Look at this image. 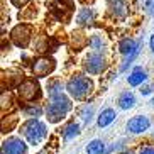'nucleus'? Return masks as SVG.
Returning a JSON list of instances; mask_svg holds the SVG:
<instances>
[{
    "label": "nucleus",
    "instance_id": "f257e3e1",
    "mask_svg": "<svg viewBox=\"0 0 154 154\" xmlns=\"http://www.w3.org/2000/svg\"><path fill=\"white\" fill-rule=\"evenodd\" d=\"M71 110H73L71 97H68L64 91H61V93H56V95L49 97V102L46 105L44 113H46V119H48L49 124H58L61 120H64L66 115Z\"/></svg>",
    "mask_w": 154,
    "mask_h": 154
},
{
    "label": "nucleus",
    "instance_id": "f03ea898",
    "mask_svg": "<svg viewBox=\"0 0 154 154\" xmlns=\"http://www.w3.org/2000/svg\"><path fill=\"white\" fill-rule=\"evenodd\" d=\"M19 134L27 140L29 146H39L48 137V125L37 117H32L19 127Z\"/></svg>",
    "mask_w": 154,
    "mask_h": 154
},
{
    "label": "nucleus",
    "instance_id": "7ed1b4c3",
    "mask_svg": "<svg viewBox=\"0 0 154 154\" xmlns=\"http://www.w3.org/2000/svg\"><path fill=\"white\" fill-rule=\"evenodd\" d=\"M64 88H66V93H68L71 98L78 100V102H83V100H86L91 95L95 85H93V82H91L88 76H85V75H75V76H71L68 82H66V86H64Z\"/></svg>",
    "mask_w": 154,
    "mask_h": 154
},
{
    "label": "nucleus",
    "instance_id": "20e7f679",
    "mask_svg": "<svg viewBox=\"0 0 154 154\" xmlns=\"http://www.w3.org/2000/svg\"><path fill=\"white\" fill-rule=\"evenodd\" d=\"M107 56L103 51H95L91 49L83 59V68L88 75H102L107 69Z\"/></svg>",
    "mask_w": 154,
    "mask_h": 154
},
{
    "label": "nucleus",
    "instance_id": "39448f33",
    "mask_svg": "<svg viewBox=\"0 0 154 154\" xmlns=\"http://www.w3.org/2000/svg\"><path fill=\"white\" fill-rule=\"evenodd\" d=\"M2 154H29V144L24 142L22 136H9L2 140Z\"/></svg>",
    "mask_w": 154,
    "mask_h": 154
},
{
    "label": "nucleus",
    "instance_id": "423d86ee",
    "mask_svg": "<svg viewBox=\"0 0 154 154\" xmlns=\"http://www.w3.org/2000/svg\"><path fill=\"white\" fill-rule=\"evenodd\" d=\"M19 97L24 102H34V100L41 98V86L39 82L34 78H26L20 85H19Z\"/></svg>",
    "mask_w": 154,
    "mask_h": 154
},
{
    "label": "nucleus",
    "instance_id": "0eeeda50",
    "mask_svg": "<svg viewBox=\"0 0 154 154\" xmlns=\"http://www.w3.org/2000/svg\"><path fill=\"white\" fill-rule=\"evenodd\" d=\"M119 51L124 56V64L120 66V69H125L127 64H131V61L139 54V42L132 37H125L119 42Z\"/></svg>",
    "mask_w": 154,
    "mask_h": 154
},
{
    "label": "nucleus",
    "instance_id": "6e6552de",
    "mask_svg": "<svg viewBox=\"0 0 154 154\" xmlns=\"http://www.w3.org/2000/svg\"><path fill=\"white\" fill-rule=\"evenodd\" d=\"M10 37H12V42H14L17 48L24 49V48H27L29 42L32 39V27L29 24H19L12 29L10 32Z\"/></svg>",
    "mask_w": 154,
    "mask_h": 154
},
{
    "label": "nucleus",
    "instance_id": "1a4fd4ad",
    "mask_svg": "<svg viewBox=\"0 0 154 154\" xmlns=\"http://www.w3.org/2000/svg\"><path fill=\"white\" fill-rule=\"evenodd\" d=\"M54 69H56V61L53 58H41V59H37L36 63H34V66H32V73L37 78L48 76Z\"/></svg>",
    "mask_w": 154,
    "mask_h": 154
},
{
    "label": "nucleus",
    "instance_id": "9d476101",
    "mask_svg": "<svg viewBox=\"0 0 154 154\" xmlns=\"http://www.w3.org/2000/svg\"><path fill=\"white\" fill-rule=\"evenodd\" d=\"M125 127L131 134H144V132L151 127V120H149V117H146V115H136V117H132L131 120L127 122Z\"/></svg>",
    "mask_w": 154,
    "mask_h": 154
},
{
    "label": "nucleus",
    "instance_id": "9b49d317",
    "mask_svg": "<svg viewBox=\"0 0 154 154\" xmlns=\"http://www.w3.org/2000/svg\"><path fill=\"white\" fill-rule=\"evenodd\" d=\"M136 103H137L136 95H134L132 91H129V90L122 91V93L117 97V107L120 110H131V109L136 107Z\"/></svg>",
    "mask_w": 154,
    "mask_h": 154
},
{
    "label": "nucleus",
    "instance_id": "f8f14e48",
    "mask_svg": "<svg viewBox=\"0 0 154 154\" xmlns=\"http://www.w3.org/2000/svg\"><path fill=\"white\" fill-rule=\"evenodd\" d=\"M95 17H97L95 10L90 9V7H83L76 14V24L78 26H91L95 22Z\"/></svg>",
    "mask_w": 154,
    "mask_h": 154
},
{
    "label": "nucleus",
    "instance_id": "ddd939ff",
    "mask_svg": "<svg viewBox=\"0 0 154 154\" xmlns=\"http://www.w3.org/2000/svg\"><path fill=\"white\" fill-rule=\"evenodd\" d=\"M127 82H129L131 86H140L142 83L147 82V71L142 66H136V68L132 69V73L129 75Z\"/></svg>",
    "mask_w": 154,
    "mask_h": 154
},
{
    "label": "nucleus",
    "instance_id": "4468645a",
    "mask_svg": "<svg viewBox=\"0 0 154 154\" xmlns=\"http://www.w3.org/2000/svg\"><path fill=\"white\" fill-rule=\"evenodd\" d=\"M82 134V127L78 122H68L66 125L63 127V131H61V136H63V140L64 142H68V140H73L75 137H78Z\"/></svg>",
    "mask_w": 154,
    "mask_h": 154
},
{
    "label": "nucleus",
    "instance_id": "2eb2a0df",
    "mask_svg": "<svg viewBox=\"0 0 154 154\" xmlns=\"http://www.w3.org/2000/svg\"><path fill=\"white\" fill-rule=\"evenodd\" d=\"M115 117H117V113H115L113 109H103L98 113V117H97V125H98L100 129H103V127L110 125V124L115 120Z\"/></svg>",
    "mask_w": 154,
    "mask_h": 154
},
{
    "label": "nucleus",
    "instance_id": "dca6fc26",
    "mask_svg": "<svg viewBox=\"0 0 154 154\" xmlns=\"http://www.w3.org/2000/svg\"><path fill=\"white\" fill-rule=\"evenodd\" d=\"M86 154H105L107 149H105V142L102 139H93L90 140L85 147Z\"/></svg>",
    "mask_w": 154,
    "mask_h": 154
},
{
    "label": "nucleus",
    "instance_id": "f3484780",
    "mask_svg": "<svg viewBox=\"0 0 154 154\" xmlns=\"http://www.w3.org/2000/svg\"><path fill=\"white\" fill-rule=\"evenodd\" d=\"M88 44H90L91 49H95V51H103L105 53V49H107V39L102 34H91Z\"/></svg>",
    "mask_w": 154,
    "mask_h": 154
},
{
    "label": "nucleus",
    "instance_id": "a211bd4d",
    "mask_svg": "<svg viewBox=\"0 0 154 154\" xmlns=\"http://www.w3.org/2000/svg\"><path fill=\"white\" fill-rule=\"evenodd\" d=\"M46 90H48V95H56V93H61L63 91V83L59 82L58 78H51L48 85H46Z\"/></svg>",
    "mask_w": 154,
    "mask_h": 154
},
{
    "label": "nucleus",
    "instance_id": "6ab92c4d",
    "mask_svg": "<svg viewBox=\"0 0 154 154\" xmlns=\"http://www.w3.org/2000/svg\"><path fill=\"white\" fill-rule=\"evenodd\" d=\"M78 115L83 119V122L88 125V124L93 120V107L91 105H88V103H85V105H82L80 107V112H78Z\"/></svg>",
    "mask_w": 154,
    "mask_h": 154
},
{
    "label": "nucleus",
    "instance_id": "aec40b11",
    "mask_svg": "<svg viewBox=\"0 0 154 154\" xmlns=\"http://www.w3.org/2000/svg\"><path fill=\"white\" fill-rule=\"evenodd\" d=\"M42 112H44V110H42L39 105H36V107H34L32 103H29L27 107L24 109V115H26V117H29V119H32V117H41Z\"/></svg>",
    "mask_w": 154,
    "mask_h": 154
},
{
    "label": "nucleus",
    "instance_id": "412c9836",
    "mask_svg": "<svg viewBox=\"0 0 154 154\" xmlns=\"http://www.w3.org/2000/svg\"><path fill=\"white\" fill-rule=\"evenodd\" d=\"M154 91V83H151V85H140V93L142 95H149V93H152Z\"/></svg>",
    "mask_w": 154,
    "mask_h": 154
},
{
    "label": "nucleus",
    "instance_id": "4be33fe9",
    "mask_svg": "<svg viewBox=\"0 0 154 154\" xmlns=\"http://www.w3.org/2000/svg\"><path fill=\"white\" fill-rule=\"evenodd\" d=\"M139 154H154V146H144V147H140Z\"/></svg>",
    "mask_w": 154,
    "mask_h": 154
},
{
    "label": "nucleus",
    "instance_id": "5701e85b",
    "mask_svg": "<svg viewBox=\"0 0 154 154\" xmlns=\"http://www.w3.org/2000/svg\"><path fill=\"white\" fill-rule=\"evenodd\" d=\"M10 2H12V5H15L17 9H22V7L27 4L29 0H10Z\"/></svg>",
    "mask_w": 154,
    "mask_h": 154
},
{
    "label": "nucleus",
    "instance_id": "b1692460",
    "mask_svg": "<svg viewBox=\"0 0 154 154\" xmlns=\"http://www.w3.org/2000/svg\"><path fill=\"white\" fill-rule=\"evenodd\" d=\"M149 44H151V49H152V53H154V34L151 36V41H149Z\"/></svg>",
    "mask_w": 154,
    "mask_h": 154
},
{
    "label": "nucleus",
    "instance_id": "393cba45",
    "mask_svg": "<svg viewBox=\"0 0 154 154\" xmlns=\"http://www.w3.org/2000/svg\"><path fill=\"white\" fill-rule=\"evenodd\" d=\"M107 2H109V4H112V2H117V0H107Z\"/></svg>",
    "mask_w": 154,
    "mask_h": 154
},
{
    "label": "nucleus",
    "instance_id": "a878e982",
    "mask_svg": "<svg viewBox=\"0 0 154 154\" xmlns=\"http://www.w3.org/2000/svg\"><path fill=\"white\" fill-rule=\"evenodd\" d=\"M122 154H132V152H131V151H125V152H122Z\"/></svg>",
    "mask_w": 154,
    "mask_h": 154
}]
</instances>
